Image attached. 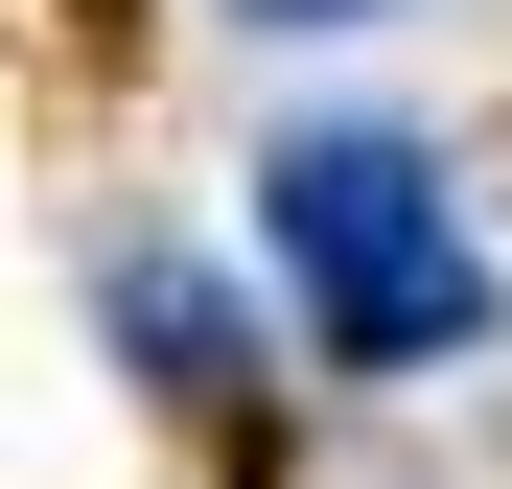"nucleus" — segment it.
<instances>
[{"label": "nucleus", "mask_w": 512, "mask_h": 489, "mask_svg": "<svg viewBox=\"0 0 512 489\" xmlns=\"http://www.w3.org/2000/svg\"><path fill=\"white\" fill-rule=\"evenodd\" d=\"M256 257H280L303 350L326 373H443L489 326V233H466V163L419 117H280V163H256Z\"/></svg>", "instance_id": "1"}, {"label": "nucleus", "mask_w": 512, "mask_h": 489, "mask_svg": "<svg viewBox=\"0 0 512 489\" xmlns=\"http://www.w3.org/2000/svg\"><path fill=\"white\" fill-rule=\"evenodd\" d=\"M233 24H396V0H233Z\"/></svg>", "instance_id": "2"}]
</instances>
